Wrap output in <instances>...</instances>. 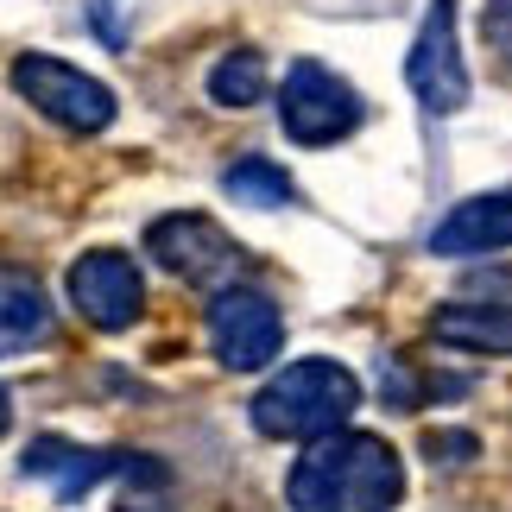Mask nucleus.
<instances>
[{
	"instance_id": "1",
	"label": "nucleus",
	"mask_w": 512,
	"mask_h": 512,
	"mask_svg": "<svg viewBox=\"0 0 512 512\" xmlns=\"http://www.w3.org/2000/svg\"><path fill=\"white\" fill-rule=\"evenodd\" d=\"M405 500V462L386 437L367 430H329L291 462L285 506L291 512H392Z\"/></svg>"
},
{
	"instance_id": "2",
	"label": "nucleus",
	"mask_w": 512,
	"mask_h": 512,
	"mask_svg": "<svg viewBox=\"0 0 512 512\" xmlns=\"http://www.w3.org/2000/svg\"><path fill=\"white\" fill-rule=\"evenodd\" d=\"M247 411H253V430H260V437L310 443V437L342 430L354 411H361V380H354L342 361H323V354L317 361H291L253 392Z\"/></svg>"
},
{
	"instance_id": "3",
	"label": "nucleus",
	"mask_w": 512,
	"mask_h": 512,
	"mask_svg": "<svg viewBox=\"0 0 512 512\" xmlns=\"http://www.w3.org/2000/svg\"><path fill=\"white\" fill-rule=\"evenodd\" d=\"M13 89L64 133H108L114 114H121V102H114V89L102 76L64 64V57H45V51L13 57Z\"/></svg>"
},
{
	"instance_id": "4",
	"label": "nucleus",
	"mask_w": 512,
	"mask_h": 512,
	"mask_svg": "<svg viewBox=\"0 0 512 512\" xmlns=\"http://www.w3.org/2000/svg\"><path fill=\"white\" fill-rule=\"evenodd\" d=\"M361 95H354L348 76H336L317 57H298L285 70V89H279V127L291 133L298 146H336L361 127Z\"/></svg>"
},
{
	"instance_id": "5",
	"label": "nucleus",
	"mask_w": 512,
	"mask_h": 512,
	"mask_svg": "<svg viewBox=\"0 0 512 512\" xmlns=\"http://www.w3.org/2000/svg\"><path fill=\"white\" fill-rule=\"evenodd\" d=\"M209 348L228 373H260L285 348V317L266 291L253 285H222L209 298Z\"/></svg>"
},
{
	"instance_id": "6",
	"label": "nucleus",
	"mask_w": 512,
	"mask_h": 512,
	"mask_svg": "<svg viewBox=\"0 0 512 512\" xmlns=\"http://www.w3.org/2000/svg\"><path fill=\"white\" fill-rule=\"evenodd\" d=\"M146 253L184 285H228L234 272L247 266V247L234 241L222 222H209V215H196V209L190 215H159V222L146 228Z\"/></svg>"
},
{
	"instance_id": "7",
	"label": "nucleus",
	"mask_w": 512,
	"mask_h": 512,
	"mask_svg": "<svg viewBox=\"0 0 512 512\" xmlns=\"http://www.w3.org/2000/svg\"><path fill=\"white\" fill-rule=\"evenodd\" d=\"M405 83L418 95L424 114H462L475 83H468V64H462V45H456V0H430L424 7V26L411 38V57H405Z\"/></svg>"
},
{
	"instance_id": "8",
	"label": "nucleus",
	"mask_w": 512,
	"mask_h": 512,
	"mask_svg": "<svg viewBox=\"0 0 512 512\" xmlns=\"http://www.w3.org/2000/svg\"><path fill=\"white\" fill-rule=\"evenodd\" d=\"M64 291H70L76 317L95 323L102 336H121V329H133V323H140V310H146V279H140V266H133L121 247L83 253V260L70 266Z\"/></svg>"
},
{
	"instance_id": "9",
	"label": "nucleus",
	"mask_w": 512,
	"mask_h": 512,
	"mask_svg": "<svg viewBox=\"0 0 512 512\" xmlns=\"http://www.w3.org/2000/svg\"><path fill=\"white\" fill-rule=\"evenodd\" d=\"M512 247V190L468 196L430 228V253L437 260H475V253H506Z\"/></svg>"
},
{
	"instance_id": "10",
	"label": "nucleus",
	"mask_w": 512,
	"mask_h": 512,
	"mask_svg": "<svg viewBox=\"0 0 512 512\" xmlns=\"http://www.w3.org/2000/svg\"><path fill=\"white\" fill-rule=\"evenodd\" d=\"M121 449H83V443H64V437H32L26 443V456H19V468H26L32 481H51V494L57 500H83L95 481H108V475H121Z\"/></svg>"
},
{
	"instance_id": "11",
	"label": "nucleus",
	"mask_w": 512,
	"mask_h": 512,
	"mask_svg": "<svg viewBox=\"0 0 512 512\" xmlns=\"http://www.w3.org/2000/svg\"><path fill=\"white\" fill-rule=\"evenodd\" d=\"M51 298L32 272L19 266H0V361L13 354H32L38 342H51Z\"/></svg>"
},
{
	"instance_id": "12",
	"label": "nucleus",
	"mask_w": 512,
	"mask_h": 512,
	"mask_svg": "<svg viewBox=\"0 0 512 512\" xmlns=\"http://www.w3.org/2000/svg\"><path fill=\"white\" fill-rule=\"evenodd\" d=\"M430 336L462 354H512V304H443Z\"/></svg>"
},
{
	"instance_id": "13",
	"label": "nucleus",
	"mask_w": 512,
	"mask_h": 512,
	"mask_svg": "<svg viewBox=\"0 0 512 512\" xmlns=\"http://www.w3.org/2000/svg\"><path fill=\"white\" fill-rule=\"evenodd\" d=\"M266 57L260 51H228L222 64L209 70V102L215 108H253V102H266Z\"/></svg>"
},
{
	"instance_id": "14",
	"label": "nucleus",
	"mask_w": 512,
	"mask_h": 512,
	"mask_svg": "<svg viewBox=\"0 0 512 512\" xmlns=\"http://www.w3.org/2000/svg\"><path fill=\"white\" fill-rule=\"evenodd\" d=\"M222 196H234V203H247V209H285L291 196H298V184L266 159H241V165L222 171Z\"/></svg>"
},
{
	"instance_id": "15",
	"label": "nucleus",
	"mask_w": 512,
	"mask_h": 512,
	"mask_svg": "<svg viewBox=\"0 0 512 512\" xmlns=\"http://www.w3.org/2000/svg\"><path fill=\"white\" fill-rule=\"evenodd\" d=\"M481 45L494 51L500 76L512 83V0H487V7H481Z\"/></svg>"
},
{
	"instance_id": "16",
	"label": "nucleus",
	"mask_w": 512,
	"mask_h": 512,
	"mask_svg": "<svg viewBox=\"0 0 512 512\" xmlns=\"http://www.w3.org/2000/svg\"><path fill=\"white\" fill-rule=\"evenodd\" d=\"M424 449H430V462H462V456H475V437H468V430H430L424 437Z\"/></svg>"
},
{
	"instance_id": "17",
	"label": "nucleus",
	"mask_w": 512,
	"mask_h": 512,
	"mask_svg": "<svg viewBox=\"0 0 512 512\" xmlns=\"http://www.w3.org/2000/svg\"><path fill=\"white\" fill-rule=\"evenodd\" d=\"M114 512H171V506L159 500V487H127V494H121V506H114Z\"/></svg>"
},
{
	"instance_id": "18",
	"label": "nucleus",
	"mask_w": 512,
	"mask_h": 512,
	"mask_svg": "<svg viewBox=\"0 0 512 512\" xmlns=\"http://www.w3.org/2000/svg\"><path fill=\"white\" fill-rule=\"evenodd\" d=\"M7 424H13V392L0 386V437H7Z\"/></svg>"
}]
</instances>
